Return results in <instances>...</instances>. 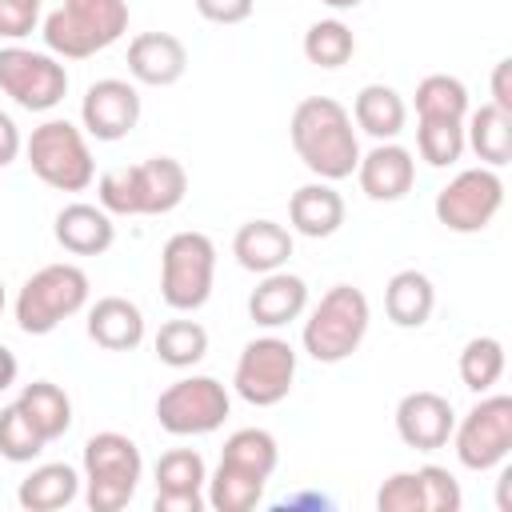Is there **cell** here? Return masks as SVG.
Listing matches in <instances>:
<instances>
[{"label": "cell", "instance_id": "obj_1", "mask_svg": "<svg viewBox=\"0 0 512 512\" xmlns=\"http://www.w3.org/2000/svg\"><path fill=\"white\" fill-rule=\"evenodd\" d=\"M288 140L300 164L316 180H328V184L348 180L360 164V140H356L352 112L332 96H304L292 108Z\"/></svg>", "mask_w": 512, "mask_h": 512}, {"label": "cell", "instance_id": "obj_2", "mask_svg": "<svg viewBox=\"0 0 512 512\" xmlns=\"http://www.w3.org/2000/svg\"><path fill=\"white\" fill-rule=\"evenodd\" d=\"M188 196V172L176 156H148L144 164L108 168L96 180V204L112 216H168Z\"/></svg>", "mask_w": 512, "mask_h": 512}, {"label": "cell", "instance_id": "obj_3", "mask_svg": "<svg viewBox=\"0 0 512 512\" xmlns=\"http://www.w3.org/2000/svg\"><path fill=\"white\" fill-rule=\"evenodd\" d=\"M128 32V0H60L40 24L44 48L60 60H88Z\"/></svg>", "mask_w": 512, "mask_h": 512}, {"label": "cell", "instance_id": "obj_4", "mask_svg": "<svg viewBox=\"0 0 512 512\" xmlns=\"http://www.w3.org/2000/svg\"><path fill=\"white\" fill-rule=\"evenodd\" d=\"M144 480V456L132 436L124 432H96L84 440L80 452V484L84 504L92 512H120L136 496Z\"/></svg>", "mask_w": 512, "mask_h": 512}, {"label": "cell", "instance_id": "obj_5", "mask_svg": "<svg viewBox=\"0 0 512 512\" xmlns=\"http://www.w3.org/2000/svg\"><path fill=\"white\" fill-rule=\"evenodd\" d=\"M88 292H92V284H88V272L80 264H68V260L44 264L16 292V304H12L16 328L24 336H48L68 316L88 308Z\"/></svg>", "mask_w": 512, "mask_h": 512}, {"label": "cell", "instance_id": "obj_6", "mask_svg": "<svg viewBox=\"0 0 512 512\" xmlns=\"http://www.w3.org/2000/svg\"><path fill=\"white\" fill-rule=\"evenodd\" d=\"M368 324H372L368 296L352 284H332L320 296V304L308 312L300 344L316 364H340L364 344Z\"/></svg>", "mask_w": 512, "mask_h": 512}, {"label": "cell", "instance_id": "obj_7", "mask_svg": "<svg viewBox=\"0 0 512 512\" xmlns=\"http://www.w3.org/2000/svg\"><path fill=\"white\" fill-rule=\"evenodd\" d=\"M24 156H28L32 176L56 192H84L96 180V160H92L88 136L72 120L52 116V120L36 124L32 136L24 140Z\"/></svg>", "mask_w": 512, "mask_h": 512}, {"label": "cell", "instance_id": "obj_8", "mask_svg": "<svg viewBox=\"0 0 512 512\" xmlns=\"http://www.w3.org/2000/svg\"><path fill=\"white\" fill-rule=\"evenodd\" d=\"M216 280V244L212 236L184 228L172 232L160 248V300L172 312H196L208 304Z\"/></svg>", "mask_w": 512, "mask_h": 512}, {"label": "cell", "instance_id": "obj_9", "mask_svg": "<svg viewBox=\"0 0 512 512\" xmlns=\"http://www.w3.org/2000/svg\"><path fill=\"white\" fill-rule=\"evenodd\" d=\"M452 452L468 472H492L512 452V396L484 392L452 428Z\"/></svg>", "mask_w": 512, "mask_h": 512}, {"label": "cell", "instance_id": "obj_10", "mask_svg": "<svg viewBox=\"0 0 512 512\" xmlns=\"http://www.w3.org/2000/svg\"><path fill=\"white\" fill-rule=\"evenodd\" d=\"M232 412V396L216 376H180L156 396V424L168 436H208Z\"/></svg>", "mask_w": 512, "mask_h": 512}, {"label": "cell", "instance_id": "obj_11", "mask_svg": "<svg viewBox=\"0 0 512 512\" xmlns=\"http://www.w3.org/2000/svg\"><path fill=\"white\" fill-rule=\"evenodd\" d=\"M0 92L24 112H52L68 92V68L48 48L4 44L0 48Z\"/></svg>", "mask_w": 512, "mask_h": 512}, {"label": "cell", "instance_id": "obj_12", "mask_svg": "<svg viewBox=\"0 0 512 512\" xmlns=\"http://www.w3.org/2000/svg\"><path fill=\"white\" fill-rule=\"evenodd\" d=\"M296 384V348L284 336H256L240 348L232 368V388L252 408H272L288 400Z\"/></svg>", "mask_w": 512, "mask_h": 512}, {"label": "cell", "instance_id": "obj_13", "mask_svg": "<svg viewBox=\"0 0 512 512\" xmlns=\"http://www.w3.org/2000/svg\"><path fill=\"white\" fill-rule=\"evenodd\" d=\"M504 208V180L496 168H460L440 192H436V220L448 228V232H460V236H472V232H484Z\"/></svg>", "mask_w": 512, "mask_h": 512}, {"label": "cell", "instance_id": "obj_14", "mask_svg": "<svg viewBox=\"0 0 512 512\" xmlns=\"http://www.w3.org/2000/svg\"><path fill=\"white\" fill-rule=\"evenodd\" d=\"M80 124H84V136H92L100 144L124 140L140 124V92H136V84H128L120 76L92 80L84 100H80Z\"/></svg>", "mask_w": 512, "mask_h": 512}, {"label": "cell", "instance_id": "obj_15", "mask_svg": "<svg viewBox=\"0 0 512 512\" xmlns=\"http://www.w3.org/2000/svg\"><path fill=\"white\" fill-rule=\"evenodd\" d=\"M152 476H156V500H152L156 512H204L208 508V496H204L208 464L196 448L164 452Z\"/></svg>", "mask_w": 512, "mask_h": 512}, {"label": "cell", "instance_id": "obj_16", "mask_svg": "<svg viewBox=\"0 0 512 512\" xmlns=\"http://www.w3.org/2000/svg\"><path fill=\"white\" fill-rule=\"evenodd\" d=\"M352 176H356V184L368 200L396 204L416 184V156L396 140H376L368 152H360V164H356Z\"/></svg>", "mask_w": 512, "mask_h": 512}, {"label": "cell", "instance_id": "obj_17", "mask_svg": "<svg viewBox=\"0 0 512 512\" xmlns=\"http://www.w3.org/2000/svg\"><path fill=\"white\" fill-rule=\"evenodd\" d=\"M456 428V412H452V400L432 392V388H416L408 396H400L396 404V436L416 448V452H436L448 444Z\"/></svg>", "mask_w": 512, "mask_h": 512}, {"label": "cell", "instance_id": "obj_18", "mask_svg": "<svg viewBox=\"0 0 512 512\" xmlns=\"http://www.w3.org/2000/svg\"><path fill=\"white\" fill-rule=\"evenodd\" d=\"M188 72V48L172 32H140L128 40V76L148 88H172Z\"/></svg>", "mask_w": 512, "mask_h": 512}, {"label": "cell", "instance_id": "obj_19", "mask_svg": "<svg viewBox=\"0 0 512 512\" xmlns=\"http://www.w3.org/2000/svg\"><path fill=\"white\" fill-rule=\"evenodd\" d=\"M52 236L72 256H104L116 244V224H112V212H104L100 204L72 200L56 212Z\"/></svg>", "mask_w": 512, "mask_h": 512}, {"label": "cell", "instance_id": "obj_20", "mask_svg": "<svg viewBox=\"0 0 512 512\" xmlns=\"http://www.w3.org/2000/svg\"><path fill=\"white\" fill-rule=\"evenodd\" d=\"M304 308H308V284H304V276H296L288 268L264 272L248 296V316L260 328H284V324L300 320Z\"/></svg>", "mask_w": 512, "mask_h": 512}, {"label": "cell", "instance_id": "obj_21", "mask_svg": "<svg viewBox=\"0 0 512 512\" xmlns=\"http://www.w3.org/2000/svg\"><path fill=\"white\" fill-rule=\"evenodd\" d=\"M88 340L104 352H132L144 344V312L140 304H132L128 296H100L92 308H88Z\"/></svg>", "mask_w": 512, "mask_h": 512}, {"label": "cell", "instance_id": "obj_22", "mask_svg": "<svg viewBox=\"0 0 512 512\" xmlns=\"http://www.w3.org/2000/svg\"><path fill=\"white\" fill-rule=\"evenodd\" d=\"M344 196L328 184V180H308L288 196V228L308 236V240H324L336 236L344 224Z\"/></svg>", "mask_w": 512, "mask_h": 512}, {"label": "cell", "instance_id": "obj_23", "mask_svg": "<svg viewBox=\"0 0 512 512\" xmlns=\"http://www.w3.org/2000/svg\"><path fill=\"white\" fill-rule=\"evenodd\" d=\"M232 256L244 272H256V276L276 272L292 260V228L276 220H248L232 236Z\"/></svg>", "mask_w": 512, "mask_h": 512}, {"label": "cell", "instance_id": "obj_24", "mask_svg": "<svg viewBox=\"0 0 512 512\" xmlns=\"http://www.w3.org/2000/svg\"><path fill=\"white\" fill-rule=\"evenodd\" d=\"M276 464H280V444H276V436L268 428H236L224 440V448H220L216 472L268 484L272 472H276Z\"/></svg>", "mask_w": 512, "mask_h": 512}, {"label": "cell", "instance_id": "obj_25", "mask_svg": "<svg viewBox=\"0 0 512 512\" xmlns=\"http://www.w3.org/2000/svg\"><path fill=\"white\" fill-rule=\"evenodd\" d=\"M352 124L372 140H396L408 124V104L392 84H364L352 100Z\"/></svg>", "mask_w": 512, "mask_h": 512}, {"label": "cell", "instance_id": "obj_26", "mask_svg": "<svg viewBox=\"0 0 512 512\" xmlns=\"http://www.w3.org/2000/svg\"><path fill=\"white\" fill-rule=\"evenodd\" d=\"M436 308V288L420 268H400L384 284V312L396 328H424Z\"/></svg>", "mask_w": 512, "mask_h": 512}, {"label": "cell", "instance_id": "obj_27", "mask_svg": "<svg viewBox=\"0 0 512 512\" xmlns=\"http://www.w3.org/2000/svg\"><path fill=\"white\" fill-rule=\"evenodd\" d=\"M76 496H80V472L64 460L36 464L16 488V500L28 512H56V508H68Z\"/></svg>", "mask_w": 512, "mask_h": 512}, {"label": "cell", "instance_id": "obj_28", "mask_svg": "<svg viewBox=\"0 0 512 512\" xmlns=\"http://www.w3.org/2000/svg\"><path fill=\"white\" fill-rule=\"evenodd\" d=\"M464 144L484 168H504L512 160V116L496 104H480L464 116Z\"/></svg>", "mask_w": 512, "mask_h": 512}, {"label": "cell", "instance_id": "obj_29", "mask_svg": "<svg viewBox=\"0 0 512 512\" xmlns=\"http://www.w3.org/2000/svg\"><path fill=\"white\" fill-rule=\"evenodd\" d=\"M16 408L32 420V428L52 444L72 428V396L52 380H32L20 388Z\"/></svg>", "mask_w": 512, "mask_h": 512}, {"label": "cell", "instance_id": "obj_30", "mask_svg": "<svg viewBox=\"0 0 512 512\" xmlns=\"http://www.w3.org/2000/svg\"><path fill=\"white\" fill-rule=\"evenodd\" d=\"M152 348H156V360L176 368V372L196 368L208 356V328L200 320H184V316L164 320L156 340H152Z\"/></svg>", "mask_w": 512, "mask_h": 512}, {"label": "cell", "instance_id": "obj_31", "mask_svg": "<svg viewBox=\"0 0 512 512\" xmlns=\"http://www.w3.org/2000/svg\"><path fill=\"white\" fill-rule=\"evenodd\" d=\"M416 120H464L468 108V88L464 80L448 76V72H428L416 84Z\"/></svg>", "mask_w": 512, "mask_h": 512}, {"label": "cell", "instance_id": "obj_32", "mask_svg": "<svg viewBox=\"0 0 512 512\" xmlns=\"http://www.w3.org/2000/svg\"><path fill=\"white\" fill-rule=\"evenodd\" d=\"M304 60L316 64V68H344L352 56H356V32L340 20V16H328V20H316L308 24L304 32Z\"/></svg>", "mask_w": 512, "mask_h": 512}, {"label": "cell", "instance_id": "obj_33", "mask_svg": "<svg viewBox=\"0 0 512 512\" xmlns=\"http://www.w3.org/2000/svg\"><path fill=\"white\" fill-rule=\"evenodd\" d=\"M504 344L496 340V336H472L464 348H460V384L468 388V392H476V396H484V392H492L496 384H500V376H504Z\"/></svg>", "mask_w": 512, "mask_h": 512}, {"label": "cell", "instance_id": "obj_34", "mask_svg": "<svg viewBox=\"0 0 512 512\" xmlns=\"http://www.w3.org/2000/svg\"><path fill=\"white\" fill-rule=\"evenodd\" d=\"M416 152L432 168H452L468 152L464 120H416Z\"/></svg>", "mask_w": 512, "mask_h": 512}, {"label": "cell", "instance_id": "obj_35", "mask_svg": "<svg viewBox=\"0 0 512 512\" xmlns=\"http://www.w3.org/2000/svg\"><path fill=\"white\" fill-rule=\"evenodd\" d=\"M48 448V440L32 428V420L12 404L0 408V456L12 460V464H32L40 452Z\"/></svg>", "mask_w": 512, "mask_h": 512}, {"label": "cell", "instance_id": "obj_36", "mask_svg": "<svg viewBox=\"0 0 512 512\" xmlns=\"http://www.w3.org/2000/svg\"><path fill=\"white\" fill-rule=\"evenodd\" d=\"M420 472V488H424V512H460L464 492L456 484V476L440 464H424Z\"/></svg>", "mask_w": 512, "mask_h": 512}, {"label": "cell", "instance_id": "obj_37", "mask_svg": "<svg viewBox=\"0 0 512 512\" xmlns=\"http://www.w3.org/2000/svg\"><path fill=\"white\" fill-rule=\"evenodd\" d=\"M380 512H424V488L420 472H392L376 492Z\"/></svg>", "mask_w": 512, "mask_h": 512}, {"label": "cell", "instance_id": "obj_38", "mask_svg": "<svg viewBox=\"0 0 512 512\" xmlns=\"http://www.w3.org/2000/svg\"><path fill=\"white\" fill-rule=\"evenodd\" d=\"M44 0H0V40L20 44L24 36L36 32Z\"/></svg>", "mask_w": 512, "mask_h": 512}, {"label": "cell", "instance_id": "obj_39", "mask_svg": "<svg viewBox=\"0 0 512 512\" xmlns=\"http://www.w3.org/2000/svg\"><path fill=\"white\" fill-rule=\"evenodd\" d=\"M200 20L208 24H220V28H232V24H244L256 8V0H192Z\"/></svg>", "mask_w": 512, "mask_h": 512}, {"label": "cell", "instance_id": "obj_40", "mask_svg": "<svg viewBox=\"0 0 512 512\" xmlns=\"http://www.w3.org/2000/svg\"><path fill=\"white\" fill-rule=\"evenodd\" d=\"M488 104H496L500 112L512 116V60L508 56L496 60V68H492V100Z\"/></svg>", "mask_w": 512, "mask_h": 512}, {"label": "cell", "instance_id": "obj_41", "mask_svg": "<svg viewBox=\"0 0 512 512\" xmlns=\"http://www.w3.org/2000/svg\"><path fill=\"white\" fill-rule=\"evenodd\" d=\"M20 152H24V136H20L16 120H12L8 112H0V168L16 164V156H20Z\"/></svg>", "mask_w": 512, "mask_h": 512}, {"label": "cell", "instance_id": "obj_42", "mask_svg": "<svg viewBox=\"0 0 512 512\" xmlns=\"http://www.w3.org/2000/svg\"><path fill=\"white\" fill-rule=\"evenodd\" d=\"M16 372H20V364H16L12 348H8V344H0V392H8V388L16 384Z\"/></svg>", "mask_w": 512, "mask_h": 512}, {"label": "cell", "instance_id": "obj_43", "mask_svg": "<svg viewBox=\"0 0 512 512\" xmlns=\"http://www.w3.org/2000/svg\"><path fill=\"white\" fill-rule=\"evenodd\" d=\"M324 8H332V12H352V8H360L364 0H320Z\"/></svg>", "mask_w": 512, "mask_h": 512}, {"label": "cell", "instance_id": "obj_44", "mask_svg": "<svg viewBox=\"0 0 512 512\" xmlns=\"http://www.w3.org/2000/svg\"><path fill=\"white\" fill-rule=\"evenodd\" d=\"M4 304H8V292H4V280H0V312H4Z\"/></svg>", "mask_w": 512, "mask_h": 512}]
</instances>
